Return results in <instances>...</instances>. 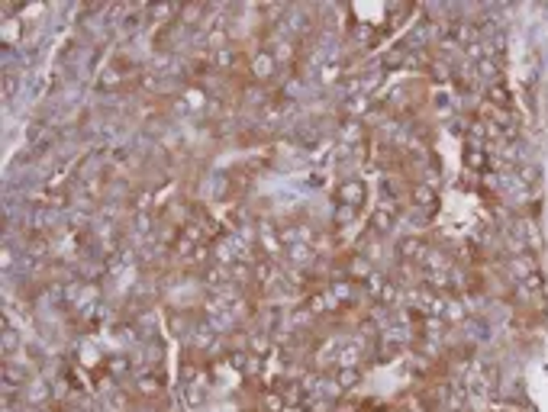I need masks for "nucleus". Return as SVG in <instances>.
Instances as JSON below:
<instances>
[{
    "label": "nucleus",
    "mask_w": 548,
    "mask_h": 412,
    "mask_svg": "<svg viewBox=\"0 0 548 412\" xmlns=\"http://www.w3.org/2000/svg\"><path fill=\"white\" fill-rule=\"evenodd\" d=\"M339 197V206H352V210H362L364 200H368V190H364V181H358V177H348V181H342L336 190Z\"/></svg>",
    "instance_id": "nucleus-1"
},
{
    "label": "nucleus",
    "mask_w": 548,
    "mask_h": 412,
    "mask_svg": "<svg viewBox=\"0 0 548 412\" xmlns=\"http://www.w3.org/2000/svg\"><path fill=\"white\" fill-rule=\"evenodd\" d=\"M394 226H397V206H390V203H380V206H374L368 213L371 236H387V232H394Z\"/></svg>",
    "instance_id": "nucleus-2"
},
{
    "label": "nucleus",
    "mask_w": 548,
    "mask_h": 412,
    "mask_svg": "<svg viewBox=\"0 0 548 412\" xmlns=\"http://www.w3.org/2000/svg\"><path fill=\"white\" fill-rule=\"evenodd\" d=\"M245 65H249V75H252L255 81H268V77L274 75V71H278V59H274V55H271L268 49L252 52Z\"/></svg>",
    "instance_id": "nucleus-3"
},
{
    "label": "nucleus",
    "mask_w": 548,
    "mask_h": 412,
    "mask_svg": "<svg viewBox=\"0 0 548 412\" xmlns=\"http://www.w3.org/2000/svg\"><path fill=\"white\" fill-rule=\"evenodd\" d=\"M410 200L416 203V210H422L426 216H432V213L438 210V194L436 187L426 184V181H413V187H410Z\"/></svg>",
    "instance_id": "nucleus-4"
},
{
    "label": "nucleus",
    "mask_w": 548,
    "mask_h": 412,
    "mask_svg": "<svg viewBox=\"0 0 548 412\" xmlns=\"http://www.w3.org/2000/svg\"><path fill=\"white\" fill-rule=\"evenodd\" d=\"M133 393L139 396V399H158V396L165 393V377H161L158 370H149V374H142V377L135 380Z\"/></svg>",
    "instance_id": "nucleus-5"
},
{
    "label": "nucleus",
    "mask_w": 548,
    "mask_h": 412,
    "mask_svg": "<svg viewBox=\"0 0 548 412\" xmlns=\"http://www.w3.org/2000/svg\"><path fill=\"white\" fill-rule=\"evenodd\" d=\"M426 252H429V248H426V242H422L420 236H406V238H400V245H397V254H400L403 261H416V264L422 261Z\"/></svg>",
    "instance_id": "nucleus-6"
},
{
    "label": "nucleus",
    "mask_w": 548,
    "mask_h": 412,
    "mask_svg": "<svg viewBox=\"0 0 548 412\" xmlns=\"http://www.w3.org/2000/svg\"><path fill=\"white\" fill-rule=\"evenodd\" d=\"M203 399H207V380L197 377V380H191V383H184V403L191 406V409L203 406Z\"/></svg>",
    "instance_id": "nucleus-7"
},
{
    "label": "nucleus",
    "mask_w": 548,
    "mask_h": 412,
    "mask_svg": "<svg viewBox=\"0 0 548 412\" xmlns=\"http://www.w3.org/2000/svg\"><path fill=\"white\" fill-rule=\"evenodd\" d=\"M487 103L497 109H506L510 103H513V97H510V91H506L503 81H494V84L487 87Z\"/></svg>",
    "instance_id": "nucleus-8"
},
{
    "label": "nucleus",
    "mask_w": 548,
    "mask_h": 412,
    "mask_svg": "<svg viewBox=\"0 0 548 412\" xmlns=\"http://www.w3.org/2000/svg\"><path fill=\"white\" fill-rule=\"evenodd\" d=\"M358 380H362V367H336V374H332V383L339 390H352Z\"/></svg>",
    "instance_id": "nucleus-9"
},
{
    "label": "nucleus",
    "mask_w": 548,
    "mask_h": 412,
    "mask_svg": "<svg viewBox=\"0 0 548 412\" xmlns=\"http://www.w3.org/2000/svg\"><path fill=\"white\" fill-rule=\"evenodd\" d=\"M464 165L474 168V171H481L484 165H487V158H484V145H474V142L464 145Z\"/></svg>",
    "instance_id": "nucleus-10"
},
{
    "label": "nucleus",
    "mask_w": 548,
    "mask_h": 412,
    "mask_svg": "<svg viewBox=\"0 0 548 412\" xmlns=\"http://www.w3.org/2000/svg\"><path fill=\"white\" fill-rule=\"evenodd\" d=\"M284 409H287L284 396H281L274 387L265 390V393H262V412H284Z\"/></svg>",
    "instance_id": "nucleus-11"
},
{
    "label": "nucleus",
    "mask_w": 548,
    "mask_h": 412,
    "mask_svg": "<svg viewBox=\"0 0 548 412\" xmlns=\"http://www.w3.org/2000/svg\"><path fill=\"white\" fill-rule=\"evenodd\" d=\"M406 59V49L403 45H397V49H390L387 55H384V68H397V65H403Z\"/></svg>",
    "instance_id": "nucleus-12"
},
{
    "label": "nucleus",
    "mask_w": 548,
    "mask_h": 412,
    "mask_svg": "<svg viewBox=\"0 0 548 412\" xmlns=\"http://www.w3.org/2000/svg\"><path fill=\"white\" fill-rule=\"evenodd\" d=\"M126 370H129L126 358H110V361H107V374H113V377H123Z\"/></svg>",
    "instance_id": "nucleus-13"
},
{
    "label": "nucleus",
    "mask_w": 548,
    "mask_h": 412,
    "mask_svg": "<svg viewBox=\"0 0 548 412\" xmlns=\"http://www.w3.org/2000/svg\"><path fill=\"white\" fill-rule=\"evenodd\" d=\"M339 75H342V65H326V68H323V77H320V81H323V84H332Z\"/></svg>",
    "instance_id": "nucleus-14"
}]
</instances>
